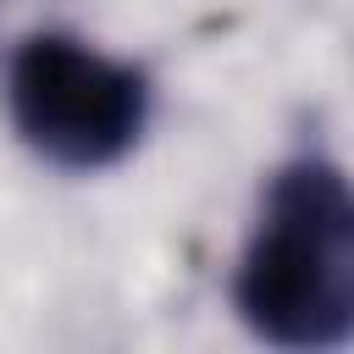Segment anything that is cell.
<instances>
[{
    "mask_svg": "<svg viewBox=\"0 0 354 354\" xmlns=\"http://www.w3.org/2000/svg\"><path fill=\"white\" fill-rule=\"evenodd\" d=\"M232 304L277 348H337L354 337V183L299 155L266 183L232 271Z\"/></svg>",
    "mask_w": 354,
    "mask_h": 354,
    "instance_id": "obj_1",
    "label": "cell"
},
{
    "mask_svg": "<svg viewBox=\"0 0 354 354\" xmlns=\"http://www.w3.org/2000/svg\"><path fill=\"white\" fill-rule=\"evenodd\" d=\"M6 111L39 160L61 171H105L133 155L149 122V77L72 33H33L11 50Z\"/></svg>",
    "mask_w": 354,
    "mask_h": 354,
    "instance_id": "obj_2",
    "label": "cell"
}]
</instances>
